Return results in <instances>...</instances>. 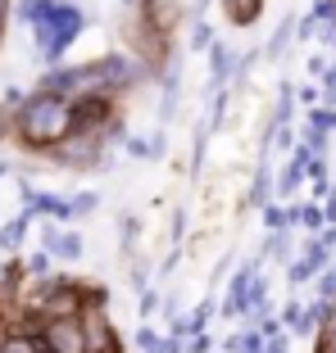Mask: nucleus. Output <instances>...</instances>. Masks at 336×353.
Wrapping results in <instances>:
<instances>
[{"instance_id":"obj_1","label":"nucleus","mask_w":336,"mask_h":353,"mask_svg":"<svg viewBox=\"0 0 336 353\" xmlns=\"http://www.w3.org/2000/svg\"><path fill=\"white\" fill-rule=\"evenodd\" d=\"M19 132L28 136L32 145H59L64 136L73 132V109L64 100H55V95H37V100L23 109Z\"/></svg>"},{"instance_id":"obj_2","label":"nucleus","mask_w":336,"mask_h":353,"mask_svg":"<svg viewBox=\"0 0 336 353\" xmlns=\"http://www.w3.org/2000/svg\"><path fill=\"white\" fill-rule=\"evenodd\" d=\"M77 28H82V14L77 10H59V5L46 0L41 14H37V46H41L46 54H59L64 46L77 37Z\"/></svg>"},{"instance_id":"obj_3","label":"nucleus","mask_w":336,"mask_h":353,"mask_svg":"<svg viewBox=\"0 0 336 353\" xmlns=\"http://www.w3.org/2000/svg\"><path fill=\"white\" fill-rule=\"evenodd\" d=\"M46 344H50V353H86V335L73 317H55L46 326Z\"/></svg>"},{"instance_id":"obj_4","label":"nucleus","mask_w":336,"mask_h":353,"mask_svg":"<svg viewBox=\"0 0 336 353\" xmlns=\"http://www.w3.org/2000/svg\"><path fill=\"white\" fill-rule=\"evenodd\" d=\"M223 10H227V19L236 23V28H250V23L259 19L263 0H223Z\"/></svg>"},{"instance_id":"obj_5","label":"nucleus","mask_w":336,"mask_h":353,"mask_svg":"<svg viewBox=\"0 0 336 353\" xmlns=\"http://www.w3.org/2000/svg\"><path fill=\"white\" fill-rule=\"evenodd\" d=\"M0 353H46L37 340H28V335H10V340L0 344Z\"/></svg>"},{"instance_id":"obj_6","label":"nucleus","mask_w":336,"mask_h":353,"mask_svg":"<svg viewBox=\"0 0 336 353\" xmlns=\"http://www.w3.org/2000/svg\"><path fill=\"white\" fill-rule=\"evenodd\" d=\"M55 254H64V259H77V254H82V240H77V236H55Z\"/></svg>"},{"instance_id":"obj_7","label":"nucleus","mask_w":336,"mask_h":353,"mask_svg":"<svg viewBox=\"0 0 336 353\" xmlns=\"http://www.w3.org/2000/svg\"><path fill=\"white\" fill-rule=\"evenodd\" d=\"M227 73H232V50L218 46V50H214V77H227Z\"/></svg>"},{"instance_id":"obj_8","label":"nucleus","mask_w":336,"mask_h":353,"mask_svg":"<svg viewBox=\"0 0 336 353\" xmlns=\"http://www.w3.org/2000/svg\"><path fill=\"white\" fill-rule=\"evenodd\" d=\"M19 231H23V222H10V227L0 231V245H19Z\"/></svg>"},{"instance_id":"obj_9","label":"nucleus","mask_w":336,"mask_h":353,"mask_svg":"<svg viewBox=\"0 0 336 353\" xmlns=\"http://www.w3.org/2000/svg\"><path fill=\"white\" fill-rule=\"evenodd\" d=\"M336 294V272H323V299H332Z\"/></svg>"},{"instance_id":"obj_10","label":"nucleus","mask_w":336,"mask_h":353,"mask_svg":"<svg viewBox=\"0 0 336 353\" xmlns=\"http://www.w3.org/2000/svg\"><path fill=\"white\" fill-rule=\"evenodd\" d=\"M327 353H336V312L327 317Z\"/></svg>"},{"instance_id":"obj_11","label":"nucleus","mask_w":336,"mask_h":353,"mask_svg":"<svg viewBox=\"0 0 336 353\" xmlns=\"http://www.w3.org/2000/svg\"><path fill=\"white\" fill-rule=\"evenodd\" d=\"M73 208H77V213H91V208H95V195H82V199H77Z\"/></svg>"},{"instance_id":"obj_12","label":"nucleus","mask_w":336,"mask_h":353,"mask_svg":"<svg viewBox=\"0 0 336 353\" xmlns=\"http://www.w3.org/2000/svg\"><path fill=\"white\" fill-rule=\"evenodd\" d=\"M314 127H336V114H314Z\"/></svg>"}]
</instances>
